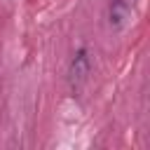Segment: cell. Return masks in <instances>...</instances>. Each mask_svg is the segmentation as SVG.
Masks as SVG:
<instances>
[{"label":"cell","mask_w":150,"mask_h":150,"mask_svg":"<svg viewBox=\"0 0 150 150\" xmlns=\"http://www.w3.org/2000/svg\"><path fill=\"white\" fill-rule=\"evenodd\" d=\"M87 75H89V56H87V52L82 49V52L75 54V59H73V63H70V84H73L75 91L82 87V82L87 80Z\"/></svg>","instance_id":"1"}]
</instances>
